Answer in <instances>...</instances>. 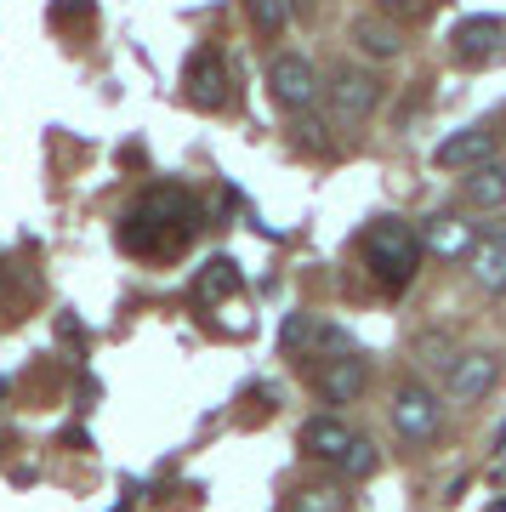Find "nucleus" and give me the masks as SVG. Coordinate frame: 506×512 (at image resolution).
Listing matches in <instances>:
<instances>
[{"label": "nucleus", "instance_id": "aec40b11", "mask_svg": "<svg viewBox=\"0 0 506 512\" xmlns=\"http://www.w3.org/2000/svg\"><path fill=\"white\" fill-rule=\"evenodd\" d=\"M245 6H251V23L262 35H279L290 23V0H245Z\"/></svg>", "mask_w": 506, "mask_h": 512}, {"label": "nucleus", "instance_id": "5701e85b", "mask_svg": "<svg viewBox=\"0 0 506 512\" xmlns=\"http://www.w3.org/2000/svg\"><path fill=\"white\" fill-rule=\"evenodd\" d=\"M296 131H302V143H313L319 154L330 148V137H325V120H296Z\"/></svg>", "mask_w": 506, "mask_h": 512}, {"label": "nucleus", "instance_id": "2eb2a0df", "mask_svg": "<svg viewBox=\"0 0 506 512\" xmlns=\"http://www.w3.org/2000/svg\"><path fill=\"white\" fill-rule=\"evenodd\" d=\"M353 46H359L364 57H376V63H387V57L404 52V35H398L387 18H353Z\"/></svg>", "mask_w": 506, "mask_h": 512}, {"label": "nucleus", "instance_id": "ddd939ff", "mask_svg": "<svg viewBox=\"0 0 506 512\" xmlns=\"http://www.w3.org/2000/svg\"><path fill=\"white\" fill-rule=\"evenodd\" d=\"M239 262L234 256H211L205 268H199V279H194V302H205V308H217L222 296H239Z\"/></svg>", "mask_w": 506, "mask_h": 512}, {"label": "nucleus", "instance_id": "f257e3e1", "mask_svg": "<svg viewBox=\"0 0 506 512\" xmlns=\"http://www.w3.org/2000/svg\"><path fill=\"white\" fill-rule=\"evenodd\" d=\"M199 228H205V211H199L194 194L160 183V188H143V194L131 200V211L120 217V251L160 262V256L188 251V239H194Z\"/></svg>", "mask_w": 506, "mask_h": 512}, {"label": "nucleus", "instance_id": "f8f14e48", "mask_svg": "<svg viewBox=\"0 0 506 512\" xmlns=\"http://www.w3.org/2000/svg\"><path fill=\"white\" fill-rule=\"evenodd\" d=\"M347 444H353V427L336 416H313L308 427H302V450L319 461H342L347 456Z\"/></svg>", "mask_w": 506, "mask_h": 512}, {"label": "nucleus", "instance_id": "4be33fe9", "mask_svg": "<svg viewBox=\"0 0 506 512\" xmlns=\"http://www.w3.org/2000/svg\"><path fill=\"white\" fill-rule=\"evenodd\" d=\"M387 18H416V12H427V0H376Z\"/></svg>", "mask_w": 506, "mask_h": 512}, {"label": "nucleus", "instance_id": "412c9836", "mask_svg": "<svg viewBox=\"0 0 506 512\" xmlns=\"http://www.w3.org/2000/svg\"><path fill=\"white\" fill-rule=\"evenodd\" d=\"M91 18V0H52V23H74Z\"/></svg>", "mask_w": 506, "mask_h": 512}, {"label": "nucleus", "instance_id": "9d476101", "mask_svg": "<svg viewBox=\"0 0 506 512\" xmlns=\"http://www.w3.org/2000/svg\"><path fill=\"white\" fill-rule=\"evenodd\" d=\"M433 160L444 165V171L489 165V160H495V131H489V126H467V131H455V137H444V143L433 148Z\"/></svg>", "mask_w": 506, "mask_h": 512}, {"label": "nucleus", "instance_id": "dca6fc26", "mask_svg": "<svg viewBox=\"0 0 506 512\" xmlns=\"http://www.w3.org/2000/svg\"><path fill=\"white\" fill-rule=\"evenodd\" d=\"M472 274L484 291H506V228L501 234H489L478 251H472Z\"/></svg>", "mask_w": 506, "mask_h": 512}, {"label": "nucleus", "instance_id": "20e7f679", "mask_svg": "<svg viewBox=\"0 0 506 512\" xmlns=\"http://www.w3.org/2000/svg\"><path fill=\"white\" fill-rule=\"evenodd\" d=\"M285 353H302V359H347V353H359V342L347 336L342 325H325V319H313V313H290L285 325Z\"/></svg>", "mask_w": 506, "mask_h": 512}, {"label": "nucleus", "instance_id": "9b49d317", "mask_svg": "<svg viewBox=\"0 0 506 512\" xmlns=\"http://www.w3.org/2000/svg\"><path fill=\"white\" fill-rule=\"evenodd\" d=\"M501 35H506V18H495V12H484V18H461L455 23V52L467 57V63H484L495 46H501Z\"/></svg>", "mask_w": 506, "mask_h": 512}, {"label": "nucleus", "instance_id": "6ab92c4d", "mask_svg": "<svg viewBox=\"0 0 506 512\" xmlns=\"http://www.w3.org/2000/svg\"><path fill=\"white\" fill-rule=\"evenodd\" d=\"M336 467H342L347 478H370L381 467V456H376V444H370V439H353V444H347V456L336 461Z\"/></svg>", "mask_w": 506, "mask_h": 512}, {"label": "nucleus", "instance_id": "39448f33", "mask_svg": "<svg viewBox=\"0 0 506 512\" xmlns=\"http://www.w3.org/2000/svg\"><path fill=\"white\" fill-rule=\"evenodd\" d=\"M268 92H273V103H279V109L308 114V109H313V97L325 92V86H319V74H313L308 57L279 52V57L268 63Z\"/></svg>", "mask_w": 506, "mask_h": 512}, {"label": "nucleus", "instance_id": "6e6552de", "mask_svg": "<svg viewBox=\"0 0 506 512\" xmlns=\"http://www.w3.org/2000/svg\"><path fill=\"white\" fill-rule=\"evenodd\" d=\"M370 382V365H364V353H347V359H325V365H313V387L325 393L330 404H353Z\"/></svg>", "mask_w": 506, "mask_h": 512}, {"label": "nucleus", "instance_id": "423d86ee", "mask_svg": "<svg viewBox=\"0 0 506 512\" xmlns=\"http://www.w3.org/2000/svg\"><path fill=\"white\" fill-rule=\"evenodd\" d=\"M182 86H188V103L205 114L228 109V63H222V52H211V46H199L194 57H188V74H182Z\"/></svg>", "mask_w": 506, "mask_h": 512}, {"label": "nucleus", "instance_id": "f3484780", "mask_svg": "<svg viewBox=\"0 0 506 512\" xmlns=\"http://www.w3.org/2000/svg\"><path fill=\"white\" fill-rule=\"evenodd\" d=\"M467 200L472 205H506V160H495V165H478L467 177Z\"/></svg>", "mask_w": 506, "mask_h": 512}, {"label": "nucleus", "instance_id": "0eeeda50", "mask_svg": "<svg viewBox=\"0 0 506 512\" xmlns=\"http://www.w3.org/2000/svg\"><path fill=\"white\" fill-rule=\"evenodd\" d=\"M330 92V109H336V120H364V114L381 103V80H370V74H359V69H336V80L325 86Z\"/></svg>", "mask_w": 506, "mask_h": 512}, {"label": "nucleus", "instance_id": "1a4fd4ad", "mask_svg": "<svg viewBox=\"0 0 506 512\" xmlns=\"http://www.w3.org/2000/svg\"><path fill=\"white\" fill-rule=\"evenodd\" d=\"M495 370H501V359L489 348H472V353H461L450 365V399L455 404H478L495 387Z\"/></svg>", "mask_w": 506, "mask_h": 512}, {"label": "nucleus", "instance_id": "f03ea898", "mask_svg": "<svg viewBox=\"0 0 506 512\" xmlns=\"http://www.w3.org/2000/svg\"><path fill=\"white\" fill-rule=\"evenodd\" d=\"M421 234L410 228V222L398 217H381L370 234H364V262H370V274H376L381 291H410V279H416L421 268Z\"/></svg>", "mask_w": 506, "mask_h": 512}, {"label": "nucleus", "instance_id": "4468645a", "mask_svg": "<svg viewBox=\"0 0 506 512\" xmlns=\"http://www.w3.org/2000/svg\"><path fill=\"white\" fill-rule=\"evenodd\" d=\"M421 245H427L433 256H450V262L478 251V239H472V228L461 217H433L427 222V234H421Z\"/></svg>", "mask_w": 506, "mask_h": 512}, {"label": "nucleus", "instance_id": "a211bd4d", "mask_svg": "<svg viewBox=\"0 0 506 512\" xmlns=\"http://www.w3.org/2000/svg\"><path fill=\"white\" fill-rule=\"evenodd\" d=\"M285 512H347V495H336V490H296V495H285Z\"/></svg>", "mask_w": 506, "mask_h": 512}, {"label": "nucleus", "instance_id": "7ed1b4c3", "mask_svg": "<svg viewBox=\"0 0 506 512\" xmlns=\"http://www.w3.org/2000/svg\"><path fill=\"white\" fill-rule=\"evenodd\" d=\"M438 421H444V404H438L433 387L421 382H404L393 393V427L404 444H433L438 439Z\"/></svg>", "mask_w": 506, "mask_h": 512}]
</instances>
